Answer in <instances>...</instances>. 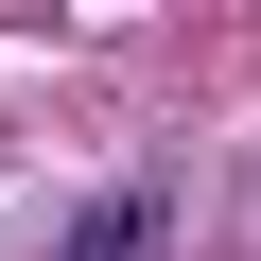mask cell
I'll use <instances>...</instances> for the list:
<instances>
[{"instance_id": "1", "label": "cell", "mask_w": 261, "mask_h": 261, "mask_svg": "<svg viewBox=\"0 0 261 261\" xmlns=\"http://www.w3.org/2000/svg\"><path fill=\"white\" fill-rule=\"evenodd\" d=\"M157 226H174V209H157V192H105V209H87V226H70V244H53V261H157Z\"/></svg>"}]
</instances>
